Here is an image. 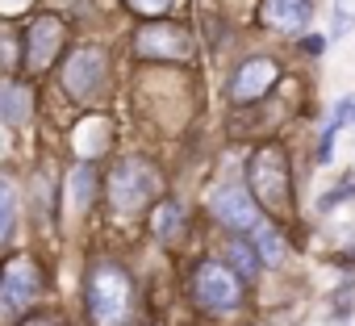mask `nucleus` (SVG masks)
I'll list each match as a JSON object with an SVG mask.
<instances>
[{
	"label": "nucleus",
	"instance_id": "obj_21",
	"mask_svg": "<svg viewBox=\"0 0 355 326\" xmlns=\"http://www.w3.org/2000/svg\"><path fill=\"white\" fill-rule=\"evenodd\" d=\"M347 121H355V101L351 96L338 101V109H334V126H347Z\"/></svg>",
	"mask_w": 355,
	"mask_h": 326
},
{
	"label": "nucleus",
	"instance_id": "obj_1",
	"mask_svg": "<svg viewBox=\"0 0 355 326\" xmlns=\"http://www.w3.org/2000/svg\"><path fill=\"white\" fill-rule=\"evenodd\" d=\"M88 309L96 326H121L130 314V276L117 264H96L88 276Z\"/></svg>",
	"mask_w": 355,
	"mask_h": 326
},
{
	"label": "nucleus",
	"instance_id": "obj_12",
	"mask_svg": "<svg viewBox=\"0 0 355 326\" xmlns=\"http://www.w3.org/2000/svg\"><path fill=\"white\" fill-rule=\"evenodd\" d=\"M30 117V96L21 84H5L0 88V121H26Z\"/></svg>",
	"mask_w": 355,
	"mask_h": 326
},
{
	"label": "nucleus",
	"instance_id": "obj_17",
	"mask_svg": "<svg viewBox=\"0 0 355 326\" xmlns=\"http://www.w3.org/2000/svg\"><path fill=\"white\" fill-rule=\"evenodd\" d=\"M355 30V0H334V34Z\"/></svg>",
	"mask_w": 355,
	"mask_h": 326
},
{
	"label": "nucleus",
	"instance_id": "obj_4",
	"mask_svg": "<svg viewBox=\"0 0 355 326\" xmlns=\"http://www.w3.org/2000/svg\"><path fill=\"white\" fill-rule=\"evenodd\" d=\"M63 88H67V96L80 101V105L96 101V92L105 88V55H101L96 46L76 51V55L63 63Z\"/></svg>",
	"mask_w": 355,
	"mask_h": 326
},
{
	"label": "nucleus",
	"instance_id": "obj_18",
	"mask_svg": "<svg viewBox=\"0 0 355 326\" xmlns=\"http://www.w3.org/2000/svg\"><path fill=\"white\" fill-rule=\"evenodd\" d=\"M230 259H234V268H239L243 276H251V272L259 268V259H255V251H251L247 243H234V247H230Z\"/></svg>",
	"mask_w": 355,
	"mask_h": 326
},
{
	"label": "nucleus",
	"instance_id": "obj_7",
	"mask_svg": "<svg viewBox=\"0 0 355 326\" xmlns=\"http://www.w3.org/2000/svg\"><path fill=\"white\" fill-rule=\"evenodd\" d=\"M209 209H214V218L222 222V226H230V230H255L259 226V205H255V197L247 193V189H239V185H222L214 197H209Z\"/></svg>",
	"mask_w": 355,
	"mask_h": 326
},
{
	"label": "nucleus",
	"instance_id": "obj_9",
	"mask_svg": "<svg viewBox=\"0 0 355 326\" xmlns=\"http://www.w3.org/2000/svg\"><path fill=\"white\" fill-rule=\"evenodd\" d=\"M59 51H63V22L59 17L30 22V30H26V63H30V71H46Z\"/></svg>",
	"mask_w": 355,
	"mask_h": 326
},
{
	"label": "nucleus",
	"instance_id": "obj_20",
	"mask_svg": "<svg viewBox=\"0 0 355 326\" xmlns=\"http://www.w3.org/2000/svg\"><path fill=\"white\" fill-rule=\"evenodd\" d=\"M130 5H134L142 17H159V13H167V5H171V0H130Z\"/></svg>",
	"mask_w": 355,
	"mask_h": 326
},
{
	"label": "nucleus",
	"instance_id": "obj_22",
	"mask_svg": "<svg viewBox=\"0 0 355 326\" xmlns=\"http://www.w3.org/2000/svg\"><path fill=\"white\" fill-rule=\"evenodd\" d=\"M322 46H326V42H322V38H305V51H309V55H318V51H322Z\"/></svg>",
	"mask_w": 355,
	"mask_h": 326
},
{
	"label": "nucleus",
	"instance_id": "obj_11",
	"mask_svg": "<svg viewBox=\"0 0 355 326\" xmlns=\"http://www.w3.org/2000/svg\"><path fill=\"white\" fill-rule=\"evenodd\" d=\"M263 26L268 30H280V34H301L313 17V0H263L259 9Z\"/></svg>",
	"mask_w": 355,
	"mask_h": 326
},
{
	"label": "nucleus",
	"instance_id": "obj_13",
	"mask_svg": "<svg viewBox=\"0 0 355 326\" xmlns=\"http://www.w3.org/2000/svg\"><path fill=\"white\" fill-rule=\"evenodd\" d=\"M92 185H96V168H92V163H80V168L71 172V180H67V189H76V201H67L71 214H84V209H88V201H92Z\"/></svg>",
	"mask_w": 355,
	"mask_h": 326
},
{
	"label": "nucleus",
	"instance_id": "obj_8",
	"mask_svg": "<svg viewBox=\"0 0 355 326\" xmlns=\"http://www.w3.org/2000/svg\"><path fill=\"white\" fill-rule=\"evenodd\" d=\"M0 293H5V305H9V309H26L30 301H38V293H42V272H38V264H34L30 255H17V259L5 268V276H0Z\"/></svg>",
	"mask_w": 355,
	"mask_h": 326
},
{
	"label": "nucleus",
	"instance_id": "obj_10",
	"mask_svg": "<svg viewBox=\"0 0 355 326\" xmlns=\"http://www.w3.org/2000/svg\"><path fill=\"white\" fill-rule=\"evenodd\" d=\"M276 76H280L276 59H247V63L234 71V80H230V96H234L239 105H251V101H259V96L276 84Z\"/></svg>",
	"mask_w": 355,
	"mask_h": 326
},
{
	"label": "nucleus",
	"instance_id": "obj_3",
	"mask_svg": "<svg viewBox=\"0 0 355 326\" xmlns=\"http://www.w3.org/2000/svg\"><path fill=\"white\" fill-rule=\"evenodd\" d=\"M155 197V172L138 159H121L109 176V201L117 209H138Z\"/></svg>",
	"mask_w": 355,
	"mask_h": 326
},
{
	"label": "nucleus",
	"instance_id": "obj_14",
	"mask_svg": "<svg viewBox=\"0 0 355 326\" xmlns=\"http://www.w3.org/2000/svg\"><path fill=\"white\" fill-rule=\"evenodd\" d=\"M184 209H180V201H163L159 209H155V234L159 239H175V234H180L184 226Z\"/></svg>",
	"mask_w": 355,
	"mask_h": 326
},
{
	"label": "nucleus",
	"instance_id": "obj_16",
	"mask_svg": "<svg viewBox=\"0 0 355 326\" xmlns=\"http://www.w3.org/2000/svg\"><path fill=\"white\" fill-rule=\"evenodd\" d=\"M13 218H17V205H13V189L0 185V243L13 234Z\"/></svg>",
	"mask_w": 355,
	"mask_h": 326
},
{
	"label": "nucleus",
	"instance_id": "obj_23",
	"mask_svg": "<svg viewBox=\"0 0 355 326\" xmlns=\"http://www.w3.org/2000/svg\"><path fill=\"white\" fill-rule=\"evenodd\" d=\"M21 326H59L55 318H30V322H21Z\"/></svg>",
	"mask_w": 355,
	"mask_h": 326
},
{
	"label": "nucleus",
	"instance_id": "obj_19",
	"mask_svg": "<svg viewBox=\"0 0 355 326\" xmlns=\"http://www.w3.org/2000/svg\"><path fill=\"white\" fill-rule=\"evenodd\" d=\"M347 197H355V172L343 180V189L338 193H330V197H322V209H330V205H338V201H347Z\"/></svg>",
	"mask_w": 355,
	"mask_h": 326
},
{
	"label": "nucleus",
	"instance_id": "obj_6",
	"mask_svg": "<svg viewBox=\"0 0 355 326\" xmlns=\"http://www.w3.org/2000/svg\"><path fill=\"white\" fill-rule=\"evenodd\" d=\"M134 51L142 59H189L193 55V38L180 26H167V22H150L138 30Z\"/></svg>",
	"mask_w": 355,
	"mask_h": 326
},
{
	"label": "nucleus",
	"instance_id": "obj_15",
	"mask_svg": "<svg viewBox=\"0 0 355 326\" xmlns=\"http://www.w3.org/2000/svg\"><path fill=\"white\" fill-rule=\"evenodd\" d=\"M255 239H259V259H263V264H280V255H284V239H280V230H272V226H255Z\"/></svg>",
	"mask_w": 355,
	"mask_h": 326
},
{
	"label": "nucleus",
	"instance_id": "obj_5",
	"mask_svg": "<svg viewBox=\"0 0 355 326\" xmlns=\"http://www.w3.org/2000/svg\"><path fill=\"white\" fill-rule=\"evenodd\" d=\"M193 297L205 305V309H234L243 289H239V276L222 264H201L197 276H193Z\"/></svg>",
	"mask_w": 355,
	"mask_h": 326
},
{
	"label": "nucleus",
	"instance_id": "obj_2",
	"mask_svg": "<svg viewBox=\"0 0 355 326\" xmlns=\"http://www.w3.org/2000/svg\"><path fill=\"white\" fill-rule=\"evenodd\" d=\"M247 189L259 205H268L272 214L288 209V159L280 146H259L251 155V168H247Z\"/></svg>",
	"mask_w": 355,
	"mask_h": 326
}]
</instances>
